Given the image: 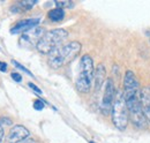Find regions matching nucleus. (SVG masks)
Masks as SVG:
<instances>
[{"label": "nucleus", "mask_w": 150, "mask_h": 143, "mask_svg": "<svg viewBox=\"0 0 150 143\" xmlns=\"http://www.w3.org/2000/svg\"><path fill=\"white\" fill-rule=\"evenodd\" d=\"M28 86H29V87H30L31 89L34 90V91H35L36 93H38V95H42V92H43V91H42V90L39 89V88H38L37 86H35L34 83H31V82H29V83H28Z\"/></svg>", "instance_id": "nucleus-19"}, {"label": "nucleus", "mask_w": 150, "mask_h": 143, "mask_svg": "<svg viewBox=\"0 0 150 143\" xmlns=\"http://www.w3.org/2000/svg\"><path fill=\"white\" fill-rule=\"evenodd\" d=\"M47 16L53 22H60L65 18V11L61 8H53L47 13Z\"/></svg>", "instance_id": "nucleus-13"}, {"label": "nucleus", "mask_w": 150, "mask_h": 143, "mask_svg": "<svg viewBox=\"0 0 150 143\" xmlns=\"http://www.w3.org/2000/svg\"><path fill=\"white\" fill-rule=\"evenodd\" d=\"M2 140H4V128L0 124V143L2 142Z\"/></svg>", "instance_id": "nucleus-22"}, {"label": "nucleus", "mask_w": 150, "mask_h": 143, "mask_svg": "<svg viewBox=\"0 0 150 143\" xmlns=\"http://www.w3.org/2000/svg\"><path fill=\"white\" fill-rule=\"evenodd\" d=\"M45 34V30L42 28V27H34L31 28L30 30L23 33V35L21 37V40L22 42H25V43H29V44H33V43H37L39 42V39L44 36Z\"/></svg>", "instance_id": "nucleus-8"}, {"label": "nucleus", "mask_w": 150, "mask_h": 143, "mask_svg": "<svg viewBox=\"0 0 150 143\" xmlns=\"http://www.w3.org/2000/svg\"><path fill=\"white\" fill-rule=\"evenodd\" d=\"M90 143H94V142H90Z\"/></svg>", "instance_id": "nucleus-23"}, {"label": "nucleus", "mask_w": 150, "mask_h": 143, "mask_svg": "<svg viewBox=\"0 0 150 143\" xmlns=\"http://www.w3.org/2000/svg\"><path fill=\"white\" fill-rule=\"evenodd\" d=\"M105 75H106V71H105V67L104 65L99 64L96 73H95V91H99L102 86L104 84L105 82Z\"/></svg>", "instance_id": "nucleus-11"}, {"label": "nucleus", "mask_w": 150, "mask_h": 143, "mask_svg": "<svg viewBox=\"0 0 150 143\" xmlns=\"http://www.w3.org/2000/svg\"><path fill=\"white\" fill-rule=\"evenodd\" d=\"M6 71H7V64H6V62H2V61H0V72L5 73Z\"/></svg>", "instance_id": "nucleus-21"}, {"label": "nucleus", "mask_w": 150, "mask_h": 143, "mask_svg": "<svg viewBox=\"0 0 150 143\" xmlns=\"http://www.w3.org/2000/svg\"><path fill=\"white\" fill-rule=\"evenodd\" d=\"M139 83L136 80V76L134 75V73L132 71H127L124 77V88L125 89H134L137 88Z\"/></svg>", "instance_id": "nucleus-12"}, {"label": "nucleus", "mask_w": 150, "mask_h": 143, "mask_svg": "<svg viewBox=\"0 0 150 143\" xmlns=\"http://www.w3.org/2000/svg\"><path fill=\"white\" fill-rule=\"evenodd\" d=\"M115 92L117 90L114 88V83L111 79H108L105 82V88H104V93H103V98L100 102V111L103 114L108 115L109 113H111L113 106V102L115 98Z\"/></svg>", "instance_id": "nucleus-6"}, {"label": "nucleus", "mask_w": 150, "mask_h": 143, "mask_svg": "<svg viewBox=\"0 0 150 143\" xmlns=\"http://www.w3.org/2000/svg\"><path fill=\"white\" fill-rule=\"evenodd\" d=\"M44 107H45V103H44L42 99H36V101L34 102V108H35V110L40 111V110H43Z\"/></svg>", "instance_id": "nucleus-17"}, {"label": "nucleus", "mask_w": 150, "mask_h": 143, "mask_svg": "<svg viewBox=\"0 0 150 143\" xmlns=\"http://www.w3.org/2000/svg\"><path fill=\"white\" fill-rule=\"evenodd\" d=\"M11 76H12V79H13L15 82H21V81H22V76L20 75L18 72H12Z\"/></svg>", "instance_id": "nucleus-18"}, {"label": "nucleus", "mask_w": 150, "mask_h": 143, "mask_svg": "<svg viewBox=\"0 0 150 143\" xmlns=\"http://www.w3.org/2000/svg\"><path fill=\"white\" fill-rule=\"evenodd\" d=\"M36 4H37L36 0H23V1L20 2L21 7H23V8H25V9H31Z\"/></svg>", "instance_id": "nucleus-15"}, {"label": "nucleus", "mask_w": 150, "mask_h": 143, "mask_svg": "<svg viewBox=\"0 0 150 143\" xmlns=\"http://www.w3.org/2000/svg\"><path fill=\"white\" fill-rule=\"evenodd\" d=\"M95 71L93 58L89 54H84L80 61V72L75 82L77 91L82 93H88L91 89V84L94 81Z\"/></svg>", "instance_id": "nucleus-3"}, {"label": "nucleus", "mask_w": 150, "mask_h": 143, "mask_svg": "<svg viewBox=\"0 0 150 143\" xmlns=\"http://www.w3.org/2000/svg\"><path fill=\"white\" fill-rule=\"evenodd\" d=\"M81 44L79 42H69L68 44H65L53 51L51 54H49L47 64L51 68L59 69L67 64L72 62L75 58L81 52Z\"/></svg>", "instance_id": "nucleus-2"}, {"label": "nucleus", "mask_w": 150, "mask_h": 143, "mask_svg": "<svg viewBox=\"0 0 150 143\" xmlns=\"http://www.w3.org/2000/svg\"><path fill=\"white\" fill-rule=\"evenodd\" d=\"M54 4L57 5V8H71L74 6V2L72 1H54Z\"/></svg>", "instance_id": "nucleus-14"}, {"label": "nucleus", "mask_w": 150, "mask_h": 143, "mask_svg": "<svg viewBox=\"0 0 150 143\" xmlns=\"http://www.w3.org/2000/svg\"><path fill=\"white\" fill-rule=\"evenodd\" d=\"M124 97L126 101L129 119L132 120L133 125L136 126L140 129H147L148 128V120H147V118L143 113V110H142L140 93L137 91V88L125 89Z\"/></svg>", "instance_id": "nucleus-1"}, {"label": "nucleus", "mask_w": 150, "mask_h": 143, "mask_svg": "<svg viewBox=\"0 0 150 143\" xmlns=\"http://www.w3.org/2000/svg\"><path fill=\"white\" fill-rule=\"evenodd\" d=\"M29 135H30V132L24 126L15 125L11 128L7 139H8L9 143H20L24 141V140H27Z\"/></svg>", "instance_id": "nucleus-7"}, {"label": "nucleus", "mask_w": 150, "mask_h": 143, "mask_svg": "<svg viewBox=\"0 0 150 143\" xmlns=\"http://www.w3.org/2000/svg\"><path fill=\"white\" fill-rule=\"evenodd\" d=\"M68 37V33L65 29H53L46 31L44 36L39 39L36 49L42 54H51L53 51L60 47V45Z\"/></svg>", "instance_id": "nucleus-4"}, {"label": "nucleus", "mask_w": 150, "mask_h": 143, "mask_svg": "<svg viewBox=\"0 0 150 143\" xmlns=\"http://www.w3.org/2000/svg\"><path fill=\"white\" fill-rule=\"evenodd\" d=\"M111 114H112V122L115 126V128H118L119 130H125L128 125L129 114L122 91L117 90L115 92V98L113 102Z\"/></svg>", "instance_id": "nucleus-5"}, {"label": "nucleus", "mask_w": 150, "mask_h": 143, "mask_svg": "<svg viewBox=\"0 0 150 143\" xmlns=\"http://www.w3.org/2000/svg\"><path fill=\"white\" fill-rule=\"evenodd\" d=\"M12 64H13V65H14L15 67H18L19 69H21V71H23L24 73H27V74H28L29 76H34V75H33V73H30V71H29V69H27V68H25L24 66L20 65V64L18 62V61H15V60H12Z\"/></svg>", "instance_id": "nucleus-16"}, {"label": "nucleus", "mask_w": 150, "mask_h": 143, "mask_svg": "<svg viewBox=\"0 0 150 143\" xmlns=\"http://www.w3.org/2000/svg\"><path fill=\"white\" fill-rule=\"evenodd\" d=\"M140 99L143 113L150 122V87H144L140 92Z\"/></svg>", "instance_id": "nucleus-10"}, {"label": "nucleus", "mask_w": 150, "mask_h": 143, "mask_svg": "<svg viewBox=\"0 0 150 143\" xmlns=\"http://www.w3.org/2000/svg\"><path fill=\"white\" fill-rule=\"evenodd\" d=\"M40 22V18H25V20H22L19 21L12 29H11V33L12 34H19V33H25L28 30H30L31 28L34 27H37L38 23Z\"/></svg>", "instance_id": "nucleus-9"}, {"label": "nucleus", "mask_w": 150, "mask_h": 143, "mask_svg": "<svg viewBox=\"0 0 150 143\" xmlns=\"http://www.w3.org/2000/svg\"><path fill=\"white\" fill-rule=\"evenodd\" d=\"M0 124H4V125H12V120H9L8 118H0Z\"/></svg>", "instance_id": "nucleus-20"}]
</instances>
